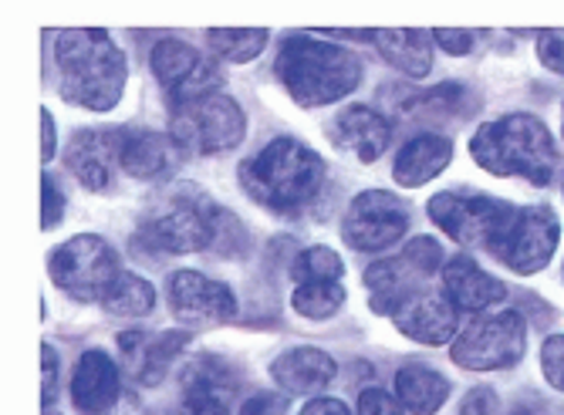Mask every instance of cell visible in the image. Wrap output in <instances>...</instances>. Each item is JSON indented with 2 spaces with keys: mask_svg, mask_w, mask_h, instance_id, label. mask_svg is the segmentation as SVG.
<instances>
[{
  "mask_svg": "<svg viewBox=\"0 0 564 415\" xmlns=\"http://www.w3.org/2000/svg\"><path fill=\"white\" fill-rule=\"evenodd\" d=\"M55 65L58 91L72 106H82L88 112H109L119 106L129 68L122 47L112 41L109 31H62L55 41Z\"/></svg>",
  "mask_w": 564,
  "mask_h": 415,
  "instance_id": "cell-1",
  "label": "cell"
},
{
  "mask_svg": "<svg viewBox=\"0 0 564 415\" xmlns=\"http://www.w3.org/2000/svg\"><path fill=\"white\" fill-rule=\"evenodd\" d=\"M274 75L284 91L304 109L332 106V101L351 95L362 81V62L348 47L322 37H284L278 47Z\"/></svg>",
  "mask_w": 564,
  "mask_h": 415,
  "instance_id": "cell-2",
  "label": "cell"
},
{
  "mask_svg": "<svg viewBox=\"0 0 564 415\" xmlns=\"http://www.w3.org/2000/svg\"><path fill=\"white\" fill-rule=\"evenodd\" d=\"M240 186L274 214H294L325 183V160L297 139H271L253 160L240 163Z\"/></svg>",
  "mask_w": 564,
  "mask_h": 415,
  "instance_id": "cell-3",
  "label": "cell"
},
{
  "mask_svg": "<svg viewBox=\"0 0 564 415\" xmlns=\"http://www.w3.org/2000/svg\"><path fill=\"white\" fill-rule=\"evenodd\" d=\"M470 155L494 176H524L534 186H547L557 166V149L547 125L528 112L480 125L470 139Z\"/></svg>",
  "mask_w": 564,
  "mask_h": 415,
  "instance_id": "cell-4",
  "label": "cell"
},
{
  "mask_svg": "<svg viewBox=\"0 0 564 415\" xmlns=\"http://www.w3.org/2000/svg\"><path fill=\"white\" fill-rule=\"evenodd\" d=\"M214 214L217 206L199 189H176L166 193L149 210L135 233V250H156V253H189V250H210L214 237Z\"/></svg>",
  "mask_w": 564,
  "mask_h": 415,
  "instance_id": "cell-5",
  "label": "cell"
},
{
  "mask_svg": "<svg viewBox=\"0 0 564 415\" xmlns=\"http://www.w3.org/2000/svg\"><path fill=\"white\" fill-rule=\"evenodd\" d=\"M243 132H247V119L237 101L224 91L173 106L170 135L183 145V152H196V155L230 152L243 142Z\"/></svg>",
  "mask_w": 564,
  "mask_h": 415,
  "instance_id": "cell-6",
  "label": "cell"
},
{
  "mask_svg": "<svg viewBox=\"0 0 564 415\" xmlns=\"http://www.w3.org/2000/svg\"><path fill=\"white\" fill-rule=\"evenodd\" d=\"M518 206L507 199H494L484 193L449 189L430 199V220L464 247H484L494 253L507 223L514 220Z\"/></svg>",
  "mask_w": 564,
  "mask_h": 415,
  "instance_id": "cell-7",
  "label": "cell"
},
{
  "mask_svg": "<svg viewBox=\"0 0 564 415\" xmlns=\"http://www.w3.org/2000/svg\"><path fill=\"white\" fill-rule=\"evenodd\" d=\"M47 271L55 287H62L75 301H98L116 284L119 271V253L95 233L72 237L55 253L47 256Z\"/></svg>",
  "mask_w": 564,
  "mask_h": 415,
  "instance_id": "cell-8",
  "label": "cell"
},
{
  "mask_svg": "<svg viewBox=\"0 0 564 415\" xmlns=\"http://www.w3.org/2000/svg\"><path fill=\"white\" fill-rule=\"evenodd\" d=\"M440 264H443V247L433 237H416L413 243H405L399 256L376 261L366 271V284L372 291V310L392 318L409 297H416V291L440 271Z\"/></svg>",
  "mask_w": 564,
  "mask_h": 415,
  "instance_id": "cell-9",
  "label": "cell"
},
{
  "mask_svg": "<svg viewBox=\"0 0 564 415\" xmlns=\"http://www.w3.org/2000/svg\"><path fill=\"white\" fill-rule=\"evenodd\" d=\"M528 348V325L518 310H497L470 325L453 345V361L467 372H500L518 365Z\"/></svg>",
  "mask_w": 564,
  "mask_h": 415,
  "instance_id": "cell-10",
  "label": "cell"
},
{
  "mask_svg": "<svg viewBox=\"0 0 564 415\" xmlns=\"http://www.w3.org/2000/svg\"><path fill=\"white\" fill-rule=\"evenodd\" d=\"M409 220H413V210H409L405 199H399L395 193L369 189L351 199L341 223V237L351 250L379 253L405 237Z\"/></svg>",
  "mask_w": 564,
  "mask_h": 415,
  "instance_id": "cell-11",
  "label": "cell"
},
{
  "mask_svg": "<svg viewBox=\"0 0 564 415\" xmlns=\"http://www.w3.org/2000/svg\"><path fill=\"white\" fill-rule=\"evenodd\" d=\"M561 237V223L551 206H524L507 223L503 237L494 247V256L514 274H538L551 264Z\"/></svg>",
  "mask_w": 564,
  "mask_h": 415,
  "instance_id": "cell-12",
  "label": "cell"
},
{
  "mask_svg": "<svg viewBox=\"0 0 564 415\" xmlns=\"http://www.w3.org/2000/svg\"><path fill=\"white\" fill-rule=\"evenodd\" d=\"M149 62H152V75H156L163 81V88L170 91L173 106L214 95L220 85V68L210 58H203L193 44L176 41V37H166L152 47Z\"/></svg>",
  "mask_w": 564,
  "mask_h": 415,
  "instance_id": "cell-13",
  "label": "cell"
},
{
  "mask_svg": "<svg viewBox=\"0 0 564 415\" xmlns=\"http://www.w3.org/2000/svg\"><path fill=\"white\" fill-rule=\"evenodd\" d=\"M170 307L176 321L189 328H214L227 325L237 315V297L224 281H214L196 271H176L166 284Z\"/></svg>",
  "mask_w": 564,
  "mask_h": 415,
  "instance_id": "cell-14",
  "label": "cell"
},
{
  "mask_svg": "<svg viewBox=\"0 0 564 415\" xmlns=\"http://www.w3.org/2000/svg\"><path fill=\"white\" fill-rule=\"evenodd\" d=\"M122 142L126 135L109 132V129H82L65 149V163L72 176L91 189V193H106L112 186L116 163L122 160Z\"/></svg>",
  "mask_w": 564,
  "mask_h": 415,
  "instance_id": "cell-15",
  "label": "cell"
},
{
  "mask_svg": "<svg viewBox=\"0 0 564 415\" xmlns=\"http://www.w3.org/2000/svg\"><path fill=\"white\" fill-rule=\"evenodd\" d=\"M189 345V331H122V365L139 385H160L173 365V358Z\"/></svg>",
  "mask_w": 564,
  "mask_h": 415,
  "instance_id": "cell-16",
  "label": "cell"
},
{
  "mask_svg": "<svg viewBox=\"0 0 564 415\" xmlns=\"http://www.w3.org/2000/svg\"><path fill=\"white\" fill-rule=\"evenodd\" d=\"M392 321L405 338L420 345H446L459 328V307L449 297L416 294L395 310Z\"/></svg>",
  "mask_w": 564,
  "mask_h": 415,
  "instance_id": "cell-17",
  "label": "cell"
},
{
  "mask_svg": "<svg viewBox=\"0 0 564 415\" xmlns=\"http://www.w3.org/2000/svg\"><path fill=\"white\" fill-rule=\"evenodd\" d=\"M328 135L335 139L338 149L351 152L355 160L376 163L392 142V125L386 116H379L369 106H351L335 116V122L328 125Z\"/></svg>",
  "mask_w": 564,
  "mask_h": 415,
  "instance_id": "cell-18",
  "label": "cell"
},
{
  "mask_svg": "<svg viewBox=\"0 0 564 415\" xmlns=\"http://www.w3.org/2000/svg\"><path fill=\"white\" fill-rule=\"evenodd\" d=\"M72 398L85 415H106L119 402V369L106 351H85L75 365Z\"/></svg>",
  "mask_w": 564,
  "mask_h": 415,
  "instance_id": "cell-19",
  "label": "cell"
},
{
  "mask_svg": "<svg viewBox=\"0 0 564 415\" xmlns=\"http://www.w3.org/2000/svg\"><path fill=\"white\" fill-rule=\"evenodd\" d=\"M443 294L459 307V310H487L507 297V284L490 277L474 256L459 253L443 267Z\"/></svg>",
  "mask_w": 564,
  "mask_h": 415,
  "instance_id": "cell-20",
  "label": "cell"
},
{
  "mask_svg": "<svg viewBox=\"0 0 564 415\" xmlns=\"http://www.w3.org/2000/svg\"><path fill=\"white\" fill-rule=\"evenodd\" d=\"M335 358L322 348H288L271 361V375L288 395H318L335 379Z\"/></svg>",
  "mask_w": 564,
  "mask_h": 415,
  "instance_id": "cell-21",
  "label": "cell"
},
{
  "mask_svg": "<svg viewBox=\"0 0 564 415\" xmlns=\"http://www.w3.org/2000/svg\"><path fill=\"white\" fill-rule=\"evenodd\" d=\"M183 163V145L163 132H129L119 166L135 179H163Z\"/></svg>",
  "mask_w": 564,
  "mask_h": 415,
  "instance_id": "cell-22",
  "label": "cell"
},
{
  "mask_svg": "<svg viewBox=\"0 0 564 415\" xmlns=\"http://www.w3.org/2000/svg\"><path fill=\"white\" fill-rule=\"evenodd\" d=\"M449 160H453V142L436 132H426V135L409 139L399 149L392 176L399 186L416 189V186H426L430 179H436L449 166Z\"/></svg>",
  "mask_w": 564,
  "mask_h": 415,
  "instance_id": "cell-23",
  "label": "cell"
},
{
  "mask_svg": "<svg viewBox=\"0 0 564 415\" xmlns=\"http://www.w3.org/2000/svg\"><path fill=\"white\" fill-rule=\"evenodd\" d=\"M382 58L399 68L402 75L409 78H426L430 68H433V34L426 31H409V28H399V31H376V41H372Z\"/></svg>",
  "mask_w": 564,
  "mask_h": 415,
  "instance_id": "cell-24",
  "label": "cell"
},
{
  "mask_svg": "<svg viewBox=\"0 0 564 415\" xmlns=\"http://www.w3.org/2000/svg\"><path fill=\"white\" fill-rule=\"evenodd\" d=\"M395 395L405 412L433 415L449 398V382H446V375H440L426 365H405L395 375Z\"/></svg>",
  "mask_w": 564,
  "mask_h": 415,
  "instance_id": "cell-25",
  "label": "cell"
},
{
  "mask_svg": "<svg viewBox=\"0 0 564 415\" xmlns=\"http://www.w3.org/2000/svg\"><path fill=\"white\" fill-rule=\"evenodd\" d=\"M477 109H480V98L459 81H443L436 88L416 91L405 101V112L420 119H467Z\"/></svg>",
  "mask_w": 564,
  "mask_h": 415,
  "instance_id": "cell-26",
  "label": "cell"
},
{
  "mask_svg": "<svg viewBox=\"0 0 564 415\" xmlns=\"http://www.w3.org/2000/svg\"><path fill=\"white\" fill-rule=\"evenodd\" d=\"M240 385V375L230 369V361L214 358V354H199L189 361V369L183 372V395H203V398H217L230 402Z\"/></svg>",
  "mask_w": 564,
  "mask_h": 415,
  "instance_id": "cell-27",
  "label": "cell"
},
{
  "mask_svg": "<svg viewBox=\"0 0 564 415\" xmlns=\"http://www.w3.org/2000/svg\"><path fill=\"white\" fill-rule=\"evenodd\" d=\"M101 307L119 318H142L156 307V287L135 274H119L106 297H101Z\"/></svg>",
  "mask_w": 564,
  "mask_h": 415,
  "instance_id": "cell-28",
  "label": "cell"
},
{
  "mask_svg": "<svg viewBox=\"0 0 564 415\" xmlns=\"http://www.w3.org/2000/svg\"><path fill=\"white\" fill-rule=\"evenodd\" d=\"M294 310L301 318L312 321H325L332 315H338L345 304V287L338 281H315V284H297L294 297H291Z\"/></svg>",
  "mask_w": 564,
  "mask_h": 415,
  "instance_id": "cell-29",
  "label": "cell"
},
{
  "mask_svg": "<svg viewBox=\"0 0 564 415\" xmlns=\"http://www.w3.org/2000/svg\"><path fill=\"white\" fill-rule=\"evenodd\" d=\"M207 44L217 51V58H227L234 65L253 62L268 47V31H210Z\"/></svg>",
  "mask_w": 564,
  "mask_h": 415,
  "instance_id": "cell-30",
  "label": "cell"
},
{
  "mask_svg": "<svg viewBox=\"0 0 564 415\" xmlns=\"http://www.w3.org/2000/svg\"><path fill=\"white\" fill-rule=\"evenodd\" d=\"M341 256L328 247H307L294 256L291 274L297 284H315V281H338L341 277Z\"/></svg>",
  "mask_w": 564,
  "mask_h": 415,
  "instance_id": "cell-31",
  "label": "cell"
},
{
  "mask_svg": "<svg viewBox=\"0 0 564 415\" xmlns=\"http://www.w3.org/2000/svg\"><path fill=\"white\" fill-rule=\"evenodd\" d=\"M250 247V233L243 230V223L230 214V210H220L214 214V237H210V250L217 256H227V261H237V256H243Z\"/></svg>",
  "mask_w": 564,
  "mask_h": 415,
  "instance_id": "cell-32",
  "label": "cell"
},
{
  "mask_svg": "<svg viewBox=\"0 0 564 415\" xmlns=\"http://www.w3.org/2000/svg\"><path fill=\"white\" fill-rule=\"evenodd\" d=\"M541 369L551 389L564 392V335H551L541 348Z\"/></svg>",
  "mask_w": 564,
  "mask_h": 415,
  "instance_id": "cell-33",
  "label": "cell"
},
{
  "mask_svg": "<svg viewBox=\"0 0 564 415\" xmlns=\"http://www.w3.org/2000/svg\"><path fill=\"white\" fill-rule=\"evenodd\" d=\"M538 58L544 68L564 75V31H541L538 34Z\"/></svg>",
  "mask_w": 564,
  "mask_h": 415,
  "instance_id": "cell-34",
  "label": "cell"
},
{
  "mask_svg": "<svg viewBox=\"0 0 564 415\" xmlns=\"http://www.w3.org/2000/svg\"><path fill=\"white\" fill-rule=\"evenodd\" d=\"M41 186H44V210H41V227H44V230H55V227L62 223V217H65V196H62L58 183L51 179L47 173H44Z\"/></svg>",
  "mask_w": 564,
  "mask_h": 415,
  "instance_id": "cell-35",
  "label": "cell"
},
{
  "mask_svg": "<svg viewBox=\"0 0 564 415\" xmlns=\"http://www.w3.org/2000/svg\"><path fill=\"white\" fill-rule=\"evenodd\" d=\"M358 415H402V405L382 389H366L358 395Z\"/></svg>",
  "mask_w": 564,
  "mask_h": 415,
  "instance_id": "cell-36",
  "label": "cell"
},
{
  "mask_svg": "<svg viewBox=\"0 0 564 415\" xmlns=\"http://www.w3.org/2000/svg\"><path fill=\"white\" fill-rule=\"evenodd\" d=\"M170 415H227V405L203 395H183V402Z\"/></svg>",
  "mask_w": 564,
  "mask_h": 415,
  "instance_id": "cell-37",
  "label": "cell"
},
{
  "mask_svg": "<svg viewBox=\"0 0 564 415\" xmlns=\"http://www.w3.org/2000/svg\"><path fill=\"white\" fill-rule=\"evenodd\" d=\"M284 398H278L274 392H258L243 402L240 415H284Z\"/></svg>",
  "mask_w": 564,
  "mask_h": 415,
  "instance_id": "cell-38",
  "label": "cell"
},
{
  "mask_svg": "<svg viewBox=\"0 0 564 415\" xmlns=\"http://www.w3.org/2000/svg\"><path fill=\"white\" fill-rule=\"evenodd\" d=\"M497 412V395H494V389H474L467 398H464V405H459V415H494Z\"/></svg>",
  "mask_w": 564,
  "mask_h": 415,
  "instance_id": "cell-39",
  "label": "cell"
},
{
  "mask_svg": "<svg viewBox=\"0 0 564 415\" xmlns=\"http://www.w3.org/2000/svg\"><path fill=\"white\" fill-rule=\"evenodd\" d=\"M41 354H44V405H51L58 395V354L51 345H44Z\"/></svg>",
  "mask_w": 564,
  "mask_h": 415,
  "instance_id": "cell-40",
  "label": "cell"
},
{
  "mask_svg": "<svg viewBox=\"0 0 564 415\" xmlns=\"http://www.w3.org/2000/svg\"><path fill=\"white\" fill-rule=\"evenodd\" d=\"M433 41L443 51H449V55H467V51L474 47V34H467V31H436Z\"/></svg>",
  "mask_w": 564,
  "mask_h": 415,
  "instance_id": "cell-41",
  "label": "cell"
},
{
  "mask_svg": "<svg viewBox=\"0 0 564 415\" xmlns=\"http://www.w3.org/2000/svg\"><path fill=\"white\" fill-rule=\"evenodd\" d=\"M301 415H351V412L341 398H312L301 408Z\"/></svg>",
  "mask_w": 564,
  "mask_h": 415,
  "instance_id": "cell-42",
  "label": "cell"
},
{
  "mask_svg": "<svg viewBox=\"0 0 564 415\" xmlns=\"http://www.w3.org/2000/svg\"><path fill=\"white\" fill-rule=\"evenodd\" d=\"M41 129H44V163H51V155H55L58 139H55V122H51L47 112H41Z\"/></svg>",
  "mask_w": 564,
  "mask_h": 415,
  "instance_id": "cell-43",
  "label": "cell"
},
{
  "mask_svg": "<svg viewBox=\"0 0 564 415\" xmlns=\"http://www.w3.org/2000/svg\"><path fill=\"white\" fill-rule=\"evenodd\" d=\"M47 415H55V412H47Z\"/></svg>",
  "mask_w": 564,
  "mask_h": 415,
  "instance_id": "cell-44",
  "label": "cell"
}]
</instances>
